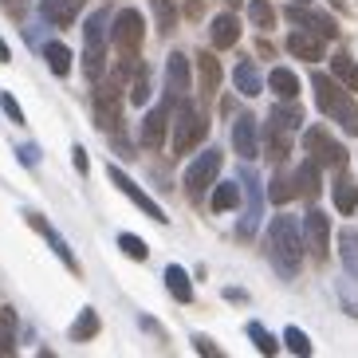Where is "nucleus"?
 I'll return each mask as SVG.
<instances>
[{"mask_svg":"<svg viewBox=\"0 0 358 358\" xmlns=\"http://www.w3.org/2000/svg\"><path fill=\"white\" fill-rule=\"evenodd\" d=\"M71 154H75V169H79V173H87V169H91V162H87V150H83V146H75Z\"/></svg>","mask_w":358,"mask_h":358,"instance_id":"nucleus-41","label":"nucleus"},{"mask_svg":"<svg viewBox=\"0 0 358 358\" xmlns=\"http://www.w3.org/2000/svg\"><path fill=\"white\" fill-rule=\"evenodd\" d=\"M166 287H169V295H173L178 303H189V299H193L189 272H185L181 264H169V268H166Z\"/></svg>","mask_w":358,"mask_h":358,"instance_id":"nucleus-22","label":"nucleus"},{"mask_svg":"<svg viewBox=\"0 0 358 358\" xmlns=\"http://www.w3.org/2000/svg\"><path fill=\"white\" fill-rule=\"evenodd\" d=\"M106 173H110V181H115L118 189H122V193H127V197H130V201H134L138 209L146 213L150 221H158V224H166V221H169L166 213H162V209H158V201H150V197H146V193L138 189V185H134V181H130V178H127V173H122V169H118V166H110V169H106Z\"/></svg>","mask_w":358,"mask_h":358,"instance_id":"nucleus-11","label":"nucleus"},{"mask_svg":"<svg viewBox=\"0 0 358 358\" xmlns=\"http://www.w3.org/2000/svg\"><path fill=\"white\" fill-rule=\"evenodd\" d=\"M193 343H197V350H201V355H221V350H217V347H213V343H209V338H205V335H197V338H193Z\"/></svg>","mask_w":358,"mask_h":358,"instance_id":"nucleus-42","label":"nucleus"},{"mask_svg":"<svg viewBox=\"0 0 358 358\" xmlns=\"http://www.w3.org/2000/svg\"><path fill=\"white\" fill-rule=\"evenodd\" d=\"M217 173H221V150L197 154V158L189 162V169H185V193H189L193 201H201L213 185H217Z\"/></svg>","mask_w":358,"mask_h":358,"instance_id":"nucleus-5","label":"nucleus"},{"mask_svg":"<svg viewBox=\"0 0 358 358\" xmlns=\"http://www.w3.org/2000/svg\"><path fill=\"white\" fill-rule=\"evenodd\" d=\"M268 197H272L275 205L292 201V197H295V173H284V169H280V173L272 178V189H268Z\"/></svg>","mask_w":358,"mask_h":358,"instance_id":"nucleus-33","label":"nucleus"},{"mask_svg":"<svg viewBox=\"0 0 358 358\" xmlns=\"http://www.w3.org/2000/svg\"><path fill=\"white\" fill-rule=\"evenodd\" d=\"M311 87H315V103L327 118H335L347 134H358V103L350 99V91L331 75H311Z\"/></svg>","mask_w":358,"mask_h":358,"instance_id":"nucleus-2","label":"nucleus"},{"mask_svg":"<svg viewBox=\"0 0 358 358\" xmlns=\"http://www.w3.org/2000/svg\"><path fill=\"white\" fill-rule=\"evenodd\" d=\"M209 36H213V48H232V43L241 40V20L232 12H221V16H213Z\"/></svg>","mask_w":358,"mask_h":358,"instance_id":"nucleus-18","label":"nucleus"},{"mask_svg":"<svg viewBox=\"0 0 358 358\" xmlns=\"http://www.w3.org/2000/svg\"><path fill=\"white\" fill-rule=\"evenodd\" d=\"M319 162L315 158H307L303 166L295 169V197H307V201H315L319 197Z\"/></svg>","mask_w":358,"mask_h":358,"instance_id":"nucleus-20","label":"nucleus"},{"mask_svg":"<svg viewBox=\"0 0 358 358\" xmlns=\"http://www.w3.org/2000/svg\"><path fill=\"white\" fill-rule=\"evenodd\" d=\"M205 134H209V118H205V110L193 106L189 99L178 103V118H173V154H189Z\"/></svg>","mask_w":358,"mask_h":358,"instance_id":"nucleus-3","label":"nucleus"},{"mask_svg":"<svg viewBox=\"0 0 358 358\" xmlns=\"http://www.w3.org/2000/svg\"><path fill=\"white\" fill-rule=\"evenodd\" d=\"M287 52L295 55V59H307V64H315V59H323V36L315 32H292L287 36Z\"/></svg>","mask_w":358,"mask_h":358,"instance_id":"nucleus-16","label":"nucleus"},{"mask_svg":"<svg viewBox=\"0 0 358 358\" xmlns=\"http://www.w3.org/2000/svg\"><path fill=\"white\" fill-rule=\"evenodd\" d=\"M0 110H4V115H8L12 122H16V127L24 122V110H20V103H16V99L8 95V91H0Z\"/></svg>","mask_w":358,"mask_h":358,"instance_id":"nucleus-38","label":"nucleus"},{"mask_svg":"<svg viewBox=\"0 0 358 358\" xmlns=\"http://www.w3.org/2000/svg\"><path fill=\"white\" fill-rule=\"evenodd\" d=\"M331 75H335L338 83L347 87L350 95H358V64H355V59H350L347 52H343V55H335V59H331Z\"/></svg>","mask_w":358,"mask_h":358,"instance_id":"nucleus-23","label":"nucleus"},{"mask_svg":"<svg viewBox=\"0 0 358 358\" xmlns=\"http://www.w3.org/2000/svg\"><path fill=\"white\" fill-rule=\"evenodd\" d=\"M232 79H236V91H241L244 99H256V95L264 91V79H260V71H256V64H252V59H244V64H236Z\"/></svg>","mask_w":358,"mask_h":358,"instance_id":"nucleus-21","label":"nucleus"},{"mask_svg":"<svg viewBox=\"0 0 358 358\" xmlns=\"http://www.w3.org/2000/svg\"><path fill=\"white\" fill-rule=\"evenodd\" d=\"M8 59H12V52H8V43L0 40V64H8Z\"/></svg>","mask_w":358,"mask_h":358,"instance_id":"nucleus-43","label":"nucleus"},{"mask_svg":"<svg viewBox=\"0 0 358 358\" xmlns=\"http://www.w3.org/2000/svg\"><path fill=\"white\" fill-rule=\"evenodd\" d=\"M79 8H83V0H43V16L52 24H71Z\"/></svg>","mask_w":358,"mask_h":358,"instance_id":"nucleus-24","label":"nucleus"},{"mask_svg":"<svg viewBox=\"0 0 358 358\" xmlns=\"http://www.w3.org/2000/svg\"><path fill=\"white\" fill-rule=\"evenodd\" d=\"M83 36H87L83 71L91 75V79H99V75H103V67H106V52H103V43H106V12H103V8H95L91 16H87Z\"/></svg>","mask_w":358,"mask_h":358,"instance_id":"nucleus-4","label":"nucleus"},{"mask_svg":"<svg viewBox=\"0 0 358 358\" xmlns=\"http://www.w3.org/2000/svg\"><path fill=\"white\" fill-rule=\"evenodd\" d=\"M12 315H8V307H4V331H0V355H12Z\"/></svg>","mask_w":358,"mask_h":358,"instance_id":"nucleus-39","label":"nucleus"},{"mask_svg":"<svg viewBox=\"0 0 358 358\" xmlns=\"http://www.w3.org/2000/svg\"><path fill=\"white\" fill-rule=\"evenodd\" d=\"M303 232H307V248L315 260H327V248H331V221H327V213L311 209L303 217Z\"/></svg>","mask_w":358,"mask_h":358,"instance_id":"nucleus-10","label":"nucleus"},{"mask_svg":"<svg viewBox=\"0 0 358 358\" xmlns=\"http://www.w3.org/2000/svg\"><path fill=\"white\" fill-rule=\"evenodd\" d=\"M292 4H307V0H292Z\"/></svg>","mask_w":358,"mask_h":358,"instance_id":"nucleus-46","label":"nucleus"},{"mask_svg":"<svg viewBox=\"0 0 358 358\" xmlns=\"http://www.w3.org/2000/svg\"><path fill=\"white\" fill-rule=\"evenodd\" d=\"M338 256H343V268L350 275H358V232H343L338 236Z\"/></svg>","mask_w":358,"mask_h":358,"instance_id":"nucleus-31","label":"nucleus"},{"mask_svg":"<svg viewBox=\"0 0 358 358\" xmlns=\"http://www.w3.org/2000/svg\"><path fill=\"white\" fill-rule=\"evenodd\" d=\"M292 134H295L292 127H284L280 118H272V115H268V158L284 162L287 154H292Z\"/></svg>","mask_w":358,"mask_h":358,"instance_id":"nucleus-17","label":"nucleus"},{"mask_svg":"<svg viewBox=\"0 0 358 358\" xmlns=\"http://www.w3.org/2000/svg\"><path fill=\"white\" fill-rule=\"evenodd\" d=\"M287 20L292 24H303L307 32H315V36H323V40H335L338 36V28H335V20L331 16H319V12H307V8H287Z\"/></svg>","mask_w":358,"mask_h":358,"instance_id":"nucleus-15","label":"nucleus"},{"mask_svg":"<svg viewBox=\"0 0 358 358\" xmlns=\"http://www.w3.org/2000/svg\"><path fill=\"white\" fill-rule=\"evenodd\" d=\"M224 4H229V8H236V4H241V0H224Z\"/></svg>","mask_w":358,"mask_h":358,"instance_id":"nucleus-45","label":"nucleus"},{"mask_svg":"<svg viewBox=\"0 0 358 358\" xmlns=\"http://www.w3.org/2000/svg\"><path fill=\"white\" fill-rule=\"evenodd\" d=\"M4 4H8V8H16V4H24V0H4Z\"/></svg>","mask_w":358,"mask_h":358,"instance_id":"nucleus-44","label":"nucleus"},{"mask_svg":"<svg viewBox=\"0 0 358 358\" xmlns=\"http://www.w3.org/2000/svg\"><path fill=\"white\" fill-rule=\"evenodd\" d=\"M20 162H24V166H40V150H36V146H20Z\"/></svg>","mask_w":358,"mask_h":358,"instance_id":"nucleus-40","label":"nucleus"},{"mask_svg":"<svg viewBox=\"0 0 358 358\" xmlns=\"http://www.w3.org/2000/svg\"><path fill=\"white\" fill-rule=\"evenodd\" d=\"M130 103H138V106L150 103V67L142 59H138L134 75H130Z\"/></svg>","mask_w":358,"mask_h":358,"instance_id":"nucleus-28","label":"nucleus"},{"mask_svg":"<svg viewBox=\"0 0 358 358\" xmlns=\"http://www.w3.org/2000/svg\"><path fill=\"white\" fill-rule=\"evenodd\" d=\"M118 248H122L130 260H146V256H150L146 241H142V236H134V232H122V236H118Z\"/></svg>","mask_w":358,"mask_h":358,"instance_id":"nucleus-36","label":"nucleus"},{"mask_svg":"<svg viewBox=\"0 0 358 358\" xmlns=\"http://www.w3.org/2000/svg\"><path fill=\"white\" fill-rule=\"evenodd\" d=\"M248 16H252V24L264 28V32L275 28V12H272V4H264V0H252V4H248Z\"/></svg>","mask_w":358,"mask_h":358,"instance_id":"nucleus-37","label":"nucleus"},{"mask_svg":"<svg viewBox=\"0 0 358 358\" xmlns=\"http://www.w3.org/2000/svg\"><path fill=\"white\" fill-rule=\"evenodd\" d=\"M91 106H95V127L115 134V127L122 122V91H118V83H99L95 95H91Z\"/></svg>","mask_w":358,"mask_h":358,"instance_id":"nucleus-6","label":"nucleus"},{"mask_svg":"<svg viewBox=\"0 0 358 358\" xmlns=\"http://www.w3.org/2000/svg\"><path fill=\"white\" fill-rule=\"evenodd\" d=\"M358 275H343V280H338V299H343V307H347V311H350V315H355L358 319Z\"/></svg>","mask_w":358,"mask_h":358,"instance_id":"nucleus-34","label":"nucleus"},{"mask_svg":"<svg viewBox=\"0 0 358 358\" xmlns=\"http://www.w3.org/2000/svg\"><path fill=\"white\" fill-rule=\"evenodd\" d=\"M95 335H99L95 307H83V311H79V319L71 323V343H87V338H95Z\"/></svg>","mask_w":358,"mask_h":358,"instance_id":"nucleus-27","label":"nucleus"},{"mask_svg":"<svg viewBox=\"0 0 358 358\" xmlns=\"http://www.w3.org/2000/svg\"><path fill=\"white\" fill-rule=\"evenodd\" d=\"M335 209L343 213V217H350V213L358 209V185H355V178H350L347 169H338V178H335Z\"/></svg>","mask_w":358,"mask_h":358,"instance_id":"nucleus-19","label":"nucleus"},{"mask_svg":"<svg viewBox=\"0 0 358 358\" xmlns=\"http://www.w3.org/2000/svg\"><path fill=\"white\" fill-rule=\"evenodd\" d=\"M166 122H169V103H162L158 110H150V115L142 118V146L162 150V142H166Z\"/></svg>","mask_w":358,"mask_h":358,"instance_id":"nucleus-13","label":"nucleus"},{"mask_svg":"<svg viewBox=\"0 0 358 358\" xmlns=\"http://www.w3.org/2000/svg\"><path fill=\"white\" fill-rule=\"evenodd\" d=\"M248 338L256 343V350H260V355H268V358L280 355V338H275L264 323H248Z\"/></svg>","mask_w":358,"mask_h":358,"instance_id":"nucleus-29","label":"nucleus"},{"mask_svg":"<svg viewBox=\"0 0 358 358\" xmlns=\"http://www.w3.org/2000/svg\"><path fill=\"white\" fill-rule=\"evenodd\" d=\"M241 185H244V197H248V209H244V221H241V236H252V232L260 229V213H264L260 181H256L252 169H241Z\"/></svg>","mask_w":358,"mask_h":358,"instance_id":"nucleus-9","label":"nucleus"},{"mask_svg":"<svg viewBox=\"0 0 358 358\" xmlns=\"http://www.w3.org/2000/svg\"><path fill=\"white\" fill-rule=\"evenodd\" d=\"M284 347L292 350V355L307 358V355H311V338H307L299 327H287V331H284Z\"/></svg>","mask_w":358,"mask_h":358,"instance_id":"nucleus-35","label":"nucleus"},{"mask_svg":"<svg viewBox=\"0 0 358 358\" xmlns=\"http://www.w3.org/2000/svg\"><path fill=\"white\" fill-rule=\"evenodd\" d=\"M232 146H236V154H241L244 162H252L256 154H260V138H256V118L252 115H241L232 122Z\"/></svg>","mask_w":358,"mask_h":358,"instance_id":"nucleus-12","label":"nucleus"},{"mask_svg":"<svg viewBox=\"0 0 358 358\" xmlns=\"http://www.w3.org/2000/svg\"><path fill=\"white\" fill-rule=\"evenodd\" d=\"M197 79H201V99H213L221 91V59L213 52H197Z\"/></svg>","mask_w":358,"mask_h":358,"instance_id":"nucleus-14","label":"nucleus"},{"mask_svg":"<svg viewBox=\"0 0 358 358\" xmlns=\"http://www.w3.org/2000/svg\"><path fill=\"white\" fill-rule=\"evenodd\" d=\"M185 99H189V55L173 52L166 59V103L178 106Z\"/></svg>","mask_w":358,"mask_h":358,"instance_id":"nucleus-8","label":"nucleus"},{"mask_svg":"<svg viewBox=\"0 0 358 358\" xmlns=\"http://www.w3.org/2000/svg\"><path fill=\"white\" fill-rule=\"evenodd\" d=\"M43 59H48L52 75H67V71H71V52H67V43H59V40L43 43Z\"/></svg>","mask_w":358,"mask_h":358,"instance_id":"nucleus-26","label":"nucleus"},{"mask_svg":"<svg viewBox=\"0 0 358 358\" xmlns=\"http://www.w3.org/2000/svg\"><path fill=\"white\" fill-rule=\"evenodd\" d=\"M303 150L319 162V166H331V169H343V166H347V150L338 146V142L327 134L323 127L303 130Z\"/></svg>","mask_w":358,"mask_h":358,"instance_id":"nucleus-7","label":"nucleus"},{"mask_svg":"<svg viewBox=\"0 0 358 358\" xmlns=\"http://www.w3.org/2000/svg\"><path fill=\"white\" fill-rule=\"evenodd\" d=\"M241 205V185H232V181H221L217 189H213V209L224 213V209H236Z\"/></svg>","mask_w":358,"mask_h":358,"instance_id":"nucleus-32","label":"nucleus"},{"mask_svg":"<svg viewBox=\"0 0 358 358\" xmlns=\"http://www.w3.org/2000/svg\"><path fill=\"white\" fill-rule=\"evenodd\" d=\"M268 260L284 280H292L303 264V232L295 217H275L272 229H268Z\"/></svg>","mask_w":358,"mask_h":358,"instance_id":"nucleus-1","label":"nucleus"},{"mask_svg":"<svg viewBox=\"0 0 358 358\" xmlns=\"http://www.w3.org/2000/svg\"><path fill=\"white\" fill-rule=\"evenodd\" d=\"M154 4V20H158V32L169 36L178 28V8H173V0H150Z\"/></svg>","mask_w":358,"mask_h":358,"instance_id":"nucleus-30","label":"nucleus"},{"mask_svg":"<svg viewBox=\"0 0 358 358\" xmlns=\"http://www.w3.org/2000/svg\"><path fill=\"white\" fill-rule=\"evenodd\" d=\"M268 87H272L280 99H295V95H299V79H295V71H287V67H272Z\"/></svg>","mask_w":358,"mask_h":358,"instance_id":"nucleus-25","label":"nucleus"}]
</instances>
